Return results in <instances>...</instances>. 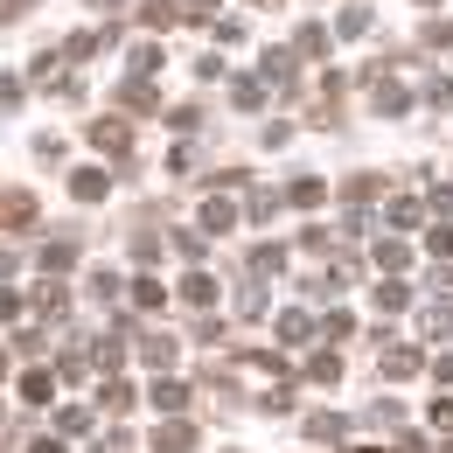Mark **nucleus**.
Here are the masks:
<instances>
[{"instance_id":"33","label":"nucleus","mask_w":453,"mask_h":453,"mask_svg":"<svg viewBox=\"0 0 453 453\" xmlns=\"http://www.w3.org/2000/svg\"><path fill=\"white\" fill-rule=\"evenodd\" d=\"M356 335V321H349V314H328V321H321V342H349Z\"/></svg>"},{"instance_id":"10","label":"nucleus","mask_w":453,"mask_h":453,"mask_svg":"<svg viewBox=\"0 0 453 453\" xmlns=\"http://www.w3.org/2000/svg\"><path fill=\"white\" fill-rule=\"evenodd\" d=\"M230 224H237V210H230L224 196H210V203H203V230H210V237H224Z\"/></svg>"},{"instance_id":"40","label":"nucleus","mask_w":453,"mask_h":453,"mask_svg":"<svg viewBox=\"0 0 453 453\" xmlns=\"http://www.w3.org/2000/svg\"><path fill=\"white\" fill-rule=\"evenodd\" d=\"M433 426H440V433H453V397H440V404H433Z\"/></svg>"},{"instance_id":"18","label":"nucleus","mask_w":453,"mask_h":453,"mask_svg":"<svg viewBox=\"0 0 453 453\" xmlns=\"http://www.w3.org/2000/svg\"><path fill=\"white\" fill-rule=\"evenodd\" d=\"M140 356H147L154 370H168L174 363V335H140Z\"/></svg>"},{"instance_id":"11","label":"nucleus","mask_w":453,"mask_h":453,"mask_svg":"<svg viewBox=\"0 0 453 453\" xmlns=\"http://www.w3.org/2000/svg\"><path fill=\"white\" fill-rule=\"evenodd\" d=\"M119 105H133V112H154V84H147V77H126V84H119Z\"/></svg>"},{"instance_id":"47","label":"nucleus","mask_w":453,"mask_h":453,"mask_svg":"<svg viewBox=\"0 0 453 453\" xmlns=\"http://www.w3.org/2000/svg\"><path fill=\"white\" fill-rule=\"evenodd\" d=\"M0 377H7V349H0Z\"/></svg>"},{"instance_id":"42","label":"nucleus","mask_w":453,"mask_h":453,"mask_svg":"<svg viewBox=\"0 0 453 453\" xmlns=\"http://www.w3.org/2000/svg\"><path fill=\"white\" fill-rule=\"evenodd\" d=\"M391 453H426V440H418V433H397V447Z\"/></svg>"},{"instance_id":"4","label":"nucleus","mask_w":453,"mask_h":453,"mask_svg":"<svg viewBox=\"0 0 453 453\" xmlns=\"http://www.w3.org/2000/svg\"><path fill=\"white\" fill-rule=\"evenodd\" d=\"M154 453H196V426H188V418H168V426L154 433Z\"/></svg>"},{"instance_id":"24","label":"nucleus","mask_w":453,"mask_h":453,"mask_svg":"<svg viewBox=\"0 0 453 453\" xmlns=\"http://www.w3.org/2000/svg\"><path fill=\"white\" fill-rule=\"evenodd\" d=\"M57 433H70V440L91 433V411H84V404H63V411H57Z\"/></svg>"},{"instance_id":"38","label":"nucleus","mask_w":453,"mask_h":453,"mask_svg":"<svg viewBox=\"0 0 453 453\" xmlns=\"http://www.w3.org/2000/svg\"><path fill=\"white\" fill-rule=\"evenodd\" d=\"M426 105H453V84H447V77H426Z\"/></svg>"},{"instance_id":"44","label":"nucleus","mask_w":453,"mask_h":453,"mask_svg":"<svg viewBox=\"0 0 453 453\" xmlns=\"http://www.w3.org/2000/svg\"><path fill=\"white\" fill-rule=\"evenodd\" d=\"M433 377H447V384H453V356H440V363H433Z\"/></svg>"},{"instance_id":"23","label":"nucleus","mask_w":453,"mask_h":453,"mask_svg":"<svg viewBox=\"0 0 453 453\" xmlns=\"http://www.w3.org/2000/svg\"><path fill=\"white\" fill-rule=\"evenodd\" d=\"M307 377H314V384H335V377H342V356H335V349H321V356L307 363Z\"/></svg>"},{"instance_id":"45","label":"nucleus","mask_w":453,"mask_h":453,"mask_svg":"<svg viewBox=\"0 0 453 453\" xmlns=\"http://www.w3.org/2000/svg\"><path fill=\"white\" fill-rule=\"evenodd\" d=\"M35 453H70V447H63V440H35Z\"/></svg>"},{"instance_id":"8","label":"nucleus","mask_w":453,"mask_h":453,"mask_svg":"<svg viewBox=\"0 0 453 453\" xmlns=\"http://www.w3.org/2000/svg\"><path fill=\"white\" fill-rule=\"evenodd\" d=\"M418 370H426V356H418V349H404V342L384 349V377H418Z\"/></svg>"},{"instance_id":"51","label":"nucleus","mask_w":453,"mask_h":453,"mask_svg":"<svg viewBox=\"0 0 453 453\" xmlns=\"http://www.w3.org/2000/svg\"><path fill=\"white\" fill-rule=\"evenodd\" d=\"M418 7H440V0H418Z\"/></svg>"},{"instance_id":"35","label":"nucleus","mask_w":453,"mask_h":453,"mask_svg":"<svg viewBox=\"0 0 453 453\" xmlns=\"http://www.w3.org/2000/svg\"><path fill=\"white\" fill-rule=\"evenodd\" d=\"M273 210H280V196H273V188H251V217H258V224H265V217H273Z\"/></svg>"},{"instance_id":"49","label":"nucleus","mask_w":453,"mask_h":453,"mask_svg":"<svg viewBox=\"0 0 453 453\" xmlns=\"http://www.w3.org/2000/svg\"><path fill=\"white\" fill-rule=\"evenodd\" d=\"M91 7H119V0H91Z\"/></svg>"},{"instance_id":"6","label":"nucleus","mask_w":453,"mask_h":453,"mask_svg":"<svg viewBox=\"0 0 453 453\" xmlns=\"http://www.w3.org/2000/svg\"><path fill=\"white\" fill-rule=\"evenodd\" d=\"M91 140H98V154H119V161L133 154V133H126L119 119H98V126H91Z\"/></svg>"},{"instance_id":"50","label":"nucleus","mask_w":453,"mask_h":453,"mask_svg":"<svg viewBox=\"0 0 453 453\" xmlns=\"http://www.w3.org/2000/svg\"><path fill=\"white\" fill-rule=\"evenodd\" d=\"M349 453H377V447H349Z\"/></svg>"},{"instance_id":"41","label":"nucleus","mask_w":453,"mask_h":453,"mask_svg":"<svg viewBox=\"0 0 453 453\" xmlns=\"http://www.w3.org/2000/svg\"><path fill=\"white\" fill-rule=\"evenodd\" d=\"M28 7H35V0H0V21H21Z\"/></svg>"},{"instance_id":"1","label":"nucleus","mask_w":453,"mask_h":453,"mask_svg":"<svg viewBox=\"0 0 453 453\" xmlns=\"http://www.w3.org/2000/svg\"><path fill=\"white\" fill-rule=\"evenodd\" d=\"M147 397H154V411L181 418V411H188V397H196V384H181V377H154V384H147Z\"/></svg>"},{"instance_id":"20","label":"nucleus","mask_w":453,"mask_h":453,"mask_svg":"<svg viewBox=\"0 0 453 453\" xmlns=\"http://www.w3.org/2000/svg\"><path fill=\"white\" fill-rule=\"evenodd\" d=\"M280 342H293V349L314 342V321H307V314H280Z\"/></svg>"},{"instance_id":"46","label":"nucleus","mask_w":453,"mask_h":453,"mask_svg":"<svg viewBox=\"0 0 453 453\" xmlns=\"http://www.w3.org/2000/svg\"><path fill=\"white\" fill-rule=\"evenodd\" d=\"M7 273H14V251H0V280H7Z\"/></svg>"},{"instance_id":"3","label":"nucleus","mask_w":453,"mask_h":453,"mask_svg":"<svg viewBox=\"0 0 453 453\" xmlns=\"http://www.w3.org/2000/svg\"><path fill=\"white\" fill-rule=\"evenodd\" d=\"M133 404H140V391H133L126 377H105V384H98V411H112V418H126Z\"/></svg>"},{"instance_id":"21","label":"nucleus","mask_w":453,"mask_h":453,"mask_svg":"<svg viewBox=\"0 0 453 453\" xmlns=\"http://www.w3.org/2000/svg\"><path fill=\"white\" fill-rule=\"evenodd\" d=\"M237 314H244V321H251V314H265V286H258V280L237 286Z\"/></svg>"},{"instance_id":"36","label":"nucleus","mask_w":453,"mask_h":453,"mask_svg":"<svg viewBox=\"0 0 453 453\" xmlns=\"http://www.w3.org/2000/svg\"><path fill=\"white\" fill-rule=\"evenodd\" d=\"M174 251L181 258H203V230H174Z\"/></svg>"},{"instance_id":"34","label":"nucleus","mask_w":453,"mask_h":453,"mask_svg":"<svg viewBox=\"0 0 453 453\" xmlns=\"http://www.w3.org/2000/svg\"><path fill=\"white\" fill-rule=\"evenodd\" d=\"M91 300H119V273H91Z\"/></svg>"},{"instance_id":"32","label":"nucleus","mask_w":453,"mask_h":453,"mask_svg":"<svg viewBox=\"0 0 453 453\" xmlns=\"http://www.w3.org/2000/svg\"><path fill=\"white\" fill-rule=\"evenodd\" d=\"M426 251H433V258H453V224H440V230H426Z\"/></svg>"},{"instance_id":"7","label":"nucleus","mask_w":453,"mask_h":453,"mask_svg":"<svg viewBox=\"0 0 453 453\" xmlns=\"http://www.w3.org/2000/svg\"><path fill=\"white\" fill-rule=\"evenodd\" d=\"M418 335H453V300H426V307H418Z\"/></svg>"},{"instance_id":"2","label":"nucleus","mask_w":453,"mask_h":453,"mask_svg":"<svg viewBox=\"0 0 453 453\" xmlns=\"http://www.w3.org/2000/svg\"><path fill=\"white\" fill-rule=\"evenodd\" d=\"M0 230H35V196L28 188H0Z\"/></svg>"},{"instance_id":"48","label":"nucleus","mask_w":453,"mask_h":453,"mask_svg":"<svg viewBox=\"0 0 453 453\" xmlns=\"http://www.w3.org/2000/svg\"><path fill=\"white\" fill-rule=\"evenodd\" d=\"M251 7H280V0H251Z\"/></svg>"},{"instance_id":"25","label":"nucleus","mask_w":453,"mask_h":453,"mask_svg":"<svg viewBox=\"0 0 453 453\" xmlns=\"http://www.w3.org/2000/svg\"><path fill=\"white\" fill-rule=\"evenodd\" d=\"M174 14H181V0H147V7H140V21H147V28H168Z\"/></svg>"},{"instance_id":"22","label":"nucleus","mask_w":453,"mask_h":453,"mask_svg":"<svg viewBox=\"0 0 453 453\" xmlns=\"http://www.w3.org/2000/svg\"><path fill=\"white\" fill-rule=\"evenodd\" d=\"M363 28H370V7H363V0H356V7H342V14H335V35H363Z\"/></svg>"},{"instance_id":"15","label":"nucleus","mask_w":453,"mask_h":453,"mask_svg":"<svg viewBox=\"0 0 453 453\" xmlns=\"http://www.w3.org/2000/svg\"><path fill=\"white\" fill-rule=\"evenodd\" d=\"M35 314H70V293H63L57 280H42L35 286Z\"/></svg>"},{"instance_id":"5","label":"nucleus","mask_w":453,"mask_h":453,"mask_svg":"<svg viewBox=\"0 0 453 453\" xmlns=\"http://www.w3.org/2000/svg\"><path fill=\"white\" fill-rule=\"evenodd\" d=\"M105 188H112V174H105V168H77V174H70V196H77V203H105Z\"/></svg>"},{"instance_id":"17","label":"nucleus","mask_w":453,"mask_h":453,"mask_svg":"<svg viewBox=\"0 0 453 453\" xmlns=\"http://www.w3.org/2000/svg\"><path fill=\"white\" fill-rule=\"evenodd\" d=\"M321 196H328V188H321V181H314V174H300V181H293V188H286V203H293V210H314V203H321Z\"/></svg>"},{"instance_id":"43","label":"nucleus","mask_w":453,"mask_h":453,"mask_svg":"<svg viewBox=\"0 0 453 453\" xmlns=\"http://www.w3.org/2000/svg\"><path fill=\"white\" fill-rule=\"evenodd\" d=\"M14 314H21V300H14L7 286H0V321H14Z\"/></svg>"},{"instance_id":"9","label":"nucleus","mask_w":453,"mask_h":453,"mask_svg":"<svg viewBox=\"0 0 453 453\" xmlns=\"http://www.w3.org/2000/svg\"><path fill=\"white\" fill-rule=\"evenodd\" d=\"M181 300H188V307H217V280H210V273H188V280H181Z\"/></svg>"},{"instance_id":"14","label":"nucleus","mask_w":453,"mask_h":453,"mask_svg":"<svg viewBox=\"0 0 453 453\" xmlns=\"http://www.w3.org/2000/svg\"><path fill=\"white\" fill-rule=\"evenodd\" d=\"M21 397H28V404H50V397H57V377H50V370H28V377H21Z\"/></svg>"},{"instance_id":"39","label":"nucleus","mask_w":453,"mask_h":453,"mask_svg":"<svg viewBox=\"0 0 453 453\" xmlns=\"http://www.w3.org/2000/svg\"><path fill=\"white\" fill-rule=\"evenodd\" d=\"M433 217H440V224H453V188H447V181L433 188Z\"/></svg>"},{"instance_id":"16","label":"nucleus","mask_w":453,"mask_h":453,"mask_svg":"<svg viewBox=\"0 0 453 453\" xmlns=\"http://www.w3.org/2000/svg\"><path fill=\"white\" fill-rule=\"evenodd\" d=\"M230 98H237L244 112H258V105H265V77H237V84H230Z\"/></svg>"},{"instance_id":"37","label":"nucleus","mask_w":453,"mask_h":453,"mask_svg":"<svg viewBox=\"0 0 453 453\" xmlns=\"http://www.w3.org/2000/svg\"><path fill=\"white\" fill-rule=\"evenodd\" d=\"M181 21H217V0H181Z\"/></svg>"},{"instance_id":"12","label":"nucleus","mask_w":453,"mask_h":453,"mask_svg":"<svg viewBox=\"0 0 453 453\" xmlns=\"http://www.w3.org/2000/svg\"><path fill=\"white\" fill-rule=\"evenodd\" d=\"M70 265H77V244H70V237L42 244V273H70Z\"/></svg>"},{"instance_id":"27","label":"nucleus","mask_w":453,"mask_h":453,"mask_svg":"<svg viewBox=\"0 0 453 453\" xmlns=\"http://www.w3.org/2000/svg\"><path fill=\"white\" fill-rule=\"evenodd\" d=\"M161 300H168V286H161V280H133V307H147V314H154Z\"/></svg>"},{"instance_id":"26","label":"nucleus","mask_w":453,"mask_h":453,"mask_svg":"<svg viewBox=\"0 0 453 453\" xmlns=\"http://www.w3.org/2000/svg\"><path fill=\"white\" fill-rule=\"evenodd\" d=\"M251 273H286V244H258L251 251Z\"/></svg>"},{"instance_id":"30","label":"nucleus","mask_w":453,"mask_h":453,"mask_svg":"<svg viewBox=\"0 0 453 453\" xmlns=\"http://www.w3.org/2000/svg\"><path fill=\"white\" fill-rule=\"evenodd\" d=\"M307 440H342V418L335 411H314V418H307Z\"/></svg>"},{"instance_id":"29","label":"nucleus","mask_w":453,"mask_h":453,"mask_svg":"<svg viewBox=\"0 0 453 453\" xmlns=\"http://www.w3.org/2000/svg\"><path fill=\"white\" fill-rule=\"evenodd\" d=\"M293 50H300V57H328V28H300Z\"/></svg>"},{"instance_id":"31","label":"nucleus","mask_w":453,"mask_h":453,"mask_svg":"<svg viewBox=\"0 0 453 453\" xmlns=\"http://www.w3.org/2000/svg\"><path fill=\"white\" fill-rule=\"evenodd\" d=\"M126 63H133V77H147V70H161V50H154V42H140Z\"/></svg>"},{"instance_id":"28","label":"nucleus","mask_w":453,"mask_h":453,"mask_svg":"<svg viewBox=\"0 0 453 453\" xmlns=\"http://www.w3.org/2000/svg\"><path fill=\"white\" fill-rule=\"evenodd\" d=\"M265 84H286V91H293V63H286V50H265Z\"/></svg>"},{"instance_id":"19","label":"nucleus","mask_w":453,"mask_h":453,"mask_svg":"<svg viewBox=\"0 0 453 453\" xmlns=\"http://www.w3.org/2000/svg\"><path fill=\"white\" fill-rule=\"evenodd\" d=\"M377 307H384V314L411 307V286H404V280H384V286H377Z\"/></svg>"},{"instance_id":"13","label":"nucleus","mask_w":453,"mask_h":453,"mask_svg":"<svg viewBox=\"0 0 453 453\" xmlns=\"http://www.w3.org/2000/svg\"><path fill=\"white\" fill-rule=\"evenodd\" d=\"M377 265H384V273H404V265H411V244H404V237H384V244H377Z\"/></svg>"}]
</instances>
